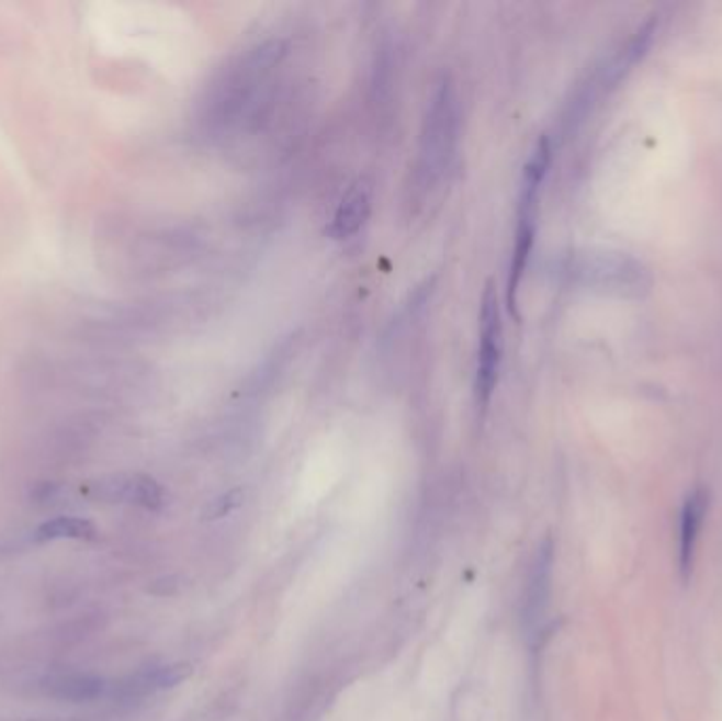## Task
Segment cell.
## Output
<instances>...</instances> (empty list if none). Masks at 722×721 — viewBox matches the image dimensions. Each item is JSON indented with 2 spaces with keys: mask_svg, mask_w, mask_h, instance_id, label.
<instances>
[{
  "mask_svg": "<svg viewBox=\"0 0 722 721\" xmlns=\"http://www.w3.org/2000/svg\"><path fill=\"white\" fill-rule=\"evenodd\" d=\"M459 143V100L450 79H442L422 123L418 148L417 180L420 189H431L454 159Z\"/></svg>",
  "mask_w": 722,
  "mask_h": 721,
  "instance_id": "cell-2",
  "label": "cell"
},
{
  "mask_svg": "<svg viewBox=\"0 0 722 721\" xmlns=\"http://www.w3.org/2000/svg\"><path fill=\"white\" fill-rule=\"evenodd\" d=\"M550 576H552V544L545 542L543 549L539 550V554H537L534 567L528 579L524 622L530 631H534L539 627V622L543 620V613L548 609Z\"/></svg>",
  "mask_w": 722,
  "mask_h": 721,
  "instance_id": "cell-10",
  "label": "cell"
},
{
  "mask_svg": "<svg viewBox=\"0 0 722 721\" xmlns=\"http://www.w3.org/2000/svg\"><path fill=\"white\" fill-rule=\"evenodd\" d=\"M708 506H710V497L706 489H695L693 493H689V497L685 499V506H682L678 563H680V574L685 579H689L693 572L695 550H697L703 520L708 515Z\"/></svg>",
  "mask_w": 722,
  "mask_h": 721,
  "instance_id": "cell-9",
  "label": "cell"
},
{
  "mask_svg": "<svg viewBox=\"0 0 722 721\" xmlns=\"http://www.w3.org/2000/svg\"><path fill=\"white\" fill-rule=\"evenodd\" d=\"M370 210H372V182L368 178H360L349 187V191L338 203L332 223L328 227V235L332 239L353 237L365 225Z\"/></svg>",
  "mask_w": 722,
  "mask_h": 721,
  "instance_id": "cell-8",
  "label": "cell"
},
{
  "mask_svg": "<svg viewBox=\"0 0 722 721\" xmlns=\"http://www.w3.org/2000/svg\"><path fill=\"white\" fill-rule=\"evenodd\" d=\"M500 353H503V322H500L499 294L493 284H486L480 309V349L475 364V403L486 410L499 381Z\"/></svg>",
  "mask_w": 722,
  "mask_h": 721,
  "instance_id": "cell-3",
  "label": "cell"
},
{
  "mask_svg": "<svg viewBox=\"0 0 722 721\" xmlns=\"http://www.w3.org/2000/svg\"><path fill=\"white\" fill-rule=\"evenodd\" d=\"M95 536V527L91 520L77 517H56L45 520L36 531V542H54V540H91Z\"/></svg>",
  "mask_w": 722,
  "mask_h": 721,
  "instance_id": "cell-11",
  "label": "cell"
},
{
  "mask_svg": "<svg viewBox=\"0 0 722 721\" xmlns=\"http://www.w3.org/2000/svg\"><path fill=\"white\" fill-rule=\"evenodd\" d=\"M594 284L621 296H640L651 286V275L634 257L621 252H605L589 267Z\"/></svg>",
  "mask_w": 722,
  "mask_h": 721,
  "instance_id": "cell-5",
  "label": "cell"
},
{
  "mask_svg": "<svg viewBox=\"0 0 722 721\" xmlns=\"http://www.w3.org/2000/svg\"><path fill=\"white\" fill-rule=\"evenodd\" d=\"M89 499L104 504H132L148 510L163 506V487L146 474H109L81 487Z\"/></svg>",
  "mask_w": 722,
  "mask_h": 721,
  "instance_id": "cell-4",
  "label": "cell"
},
{
  "mask_svg": "<svg viewBox=\"0 0 722 721\" xmlns=\"http://www.w3.org/2000/svg\"><path fill=\"white\" fill-rule=\"evenodd\" d=\"M193 668L189 664H169V666H153V668H144L136 675L119 681L111 686L109 696H116V698H139L146 694L159 692V690H169L180 686L182 681H187L191 677Z\"/></svg>",
  "mask_w": 722,
  "mask_h": 721,
  "instance_id": "cell-7",
  "label": "cell"
},
{
  "mask_svg": "<svg viewBox=\"0 0 722 721\" xmlns=\"http://www.w3.org/2000/svg\"><path fill=\"white\" fill-rule=\"evenodd\" d=\"M552 161V146L548 138H541L539 145L534 146L530 159L524 166L522 184H520V200H518V225H516V241L511 250V262H509V275H507V309L516 319L518 314V292L527 271L530 252L534 246V233H537V210H539V193L543 187V180L550 170Z\"/></svg>",
  "mask_w": 722,
  "mask_h": 721,
  "instance_id": "cell-1",
  "label": "cell"
},
{
  "mask_svg": "<svg viewBox=\"0 0 722 721\" xmlns=\"http://www.w3.org/2000/svg\"><path fill=\"white\" fill-rule=\"evenodd\" d=\"M239 504H241V491H228L226 495H221L218 499H214V502L205 508L203 517H205V519H223L228 512H233Z\"/></svg>",
  "mask_w": 722,
  "mask_h": 721,
  "instance_id": "cell-12",
  "label": "cell"
},
{
  "mask_svg": "<svg viewBox=\"0 0 722 721\" xmlns=\"http://www.w3.org/2000/svg\"><path fill=\"white\" fill-rule=\"evenodd\" d=\"M36 688L52 700L72 705L95 702L102 696H109L111 690V686L100 675L70 668H49L45 675L38 677Z\"/></svg>",
  "mask_w": 722,
  "mask_h": 721,
  "instance_id": "cell-6",
  "label": "cell"
}]
</instances>
